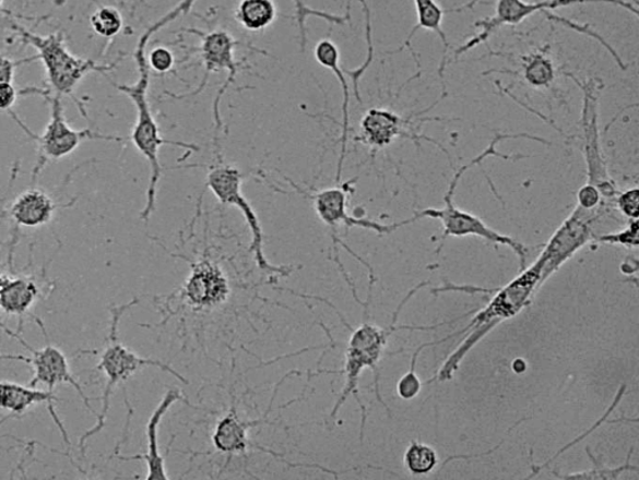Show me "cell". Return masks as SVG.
<instances>
[{"instance_id":"obj_1","label":"cell","mask_w":639,"mask_h":480,"mask_svg":"<svg viewBox=\"0 0 639 480\" xmlns=\"http://www.w3.org/2000/svg\"><path fill=\"white\" fill-rule=\"evenodd\" d=\"M198 0H180L170 11L164 14L161 20L149 25L145 32L140 35L134 50V60L138 69V79L134 84H114L117 89L128 96L133 101L137 120L131 131V143L134 144L137 151L143 155L151 168V177H149V185L146 189L145 206L140 213V220L147 223L156 209L157 187L163 177V166L161 163V148L163 146L180 147L184 151L198 153L200 147L197 144L174 142L163 137L159 125L154 118L151 103H149L147 94L151 87V72L152 69L147 64L146 48L153 35L165 28L166 25L177 21L184 14H188L191 8Z\"/></svg>"},{"instance_id":"obj_2","label":"cell","mask_w":639,"mask_h":480,"mask_svg":"<svg viewBox=\"0 0 639 480\" xmlns=\"http://www.w3.org/2000/svg\"><path fill=\"white\" fill-rule=\"evenodd\" d=\"M541 269L542 261L537 259L532 265L521 269V274L514 277L511 283L496 288V290H486L487 293H494V296L489 299L485 308L476 311V316L471 320L465 328L453 332L450 336L439 340L441 345L452 337L461 336L465 332H469V335L463 338L462 344L445 361L436 377L426 383L452 380L454 373L459 371L462 361L465 360V357L472 348L481 343L488 334H492L502 322L518 316L524 309H528L533 297L540 290Z\"/></svg>"},{"instance_id":"obj_3","label":"cell","mask_w":639,"mask_h":480,"mask_svg":"<svg viewBox=\"0 0 639 480\" xmlns=\"http://www.w3.org/2000/svg\"><path fill=\"white\" fill-rule=\"evenodd\" d=\"M521 137L535 140V142L537 140V136H532L524 133L497 134L483 153H480L475 159H472L466 165L461 166V168L454 172L453 178L449 183V189L446 191L443 196V207H430L422 209V212H416L414 215L416 216L417 221L426 217L441 221L443 226V232L441 236L442 243L446 241V239L449 238H466V236H476V238L484 239L488 242L502 244V247L511 249L514 252V255L518 256L520 268H526L529 249L524 247L522 242L514 240L511 238V236H507L494 230L493 227H489L484 220H481L478 216L465 212V209L459 208L457 205H454L453 200L463 175H465L470 169L474 168V166L487 160L488 157L496 156L501 157V159L512 161L528 157L524 155H505L496 151V145L498 143H502L505 140L509 139Z\"/></svg>"},{"instance_id":"obj_4","label":"cell","mask_w":639,"mask_h":480,"mask_svg":"<svg viewBox=\"0 0 639 480\" xmlns=\"http://www.w3.org/2000/svg\"><path fill=\"white\" fill-rule=\"evenodd\" d=\"M138 303L139 300L133 299L126 304L113 305L110 309V325L107 345H105L102 352L79 351L81 355H99L100 361L98 365L95 367V370L103 372L105 380H107V382H105L102 396L103 407L100 413L96 416V418H98L96 419V424L91 428L90 431H86L82 435L81 441H79V448H81L83 457H85L86 442L90 441L95 434L102 432L105 424H107L110 398L114 388H116L118 384L127 382L133 377L137 372L146 369V367H154V369L171 374L173 377L179 380L181 383H189L186 377H182V375L175 371L168 363H165L161 360H154V358L139 356L133 351V349H130L125 344H121L119 338V323L122 314H125L128 310Z\"/></svg>"},{"instance_id":"obj_5","label":"cell","mask_w":639,"mask_h":480,"mask_svg":"<svg viewBox=\"0 0 639 480\" xmlns=\"http://www.w3.org/2000/svg\"><path fill=\"white\" fill-rule=\"evenodd\" d=\"M11 28L24 46L37 50V57L46 69L48 91L58 96H70L86 117L82 103L75 98L76 86L91 73H109L116 69L121 58L113 63L99 64L91 59L76 57L68 49L64 33L57 32L48 35H37L24 26L9 21Z\"/></svg>"},{"instance_id":"obj_6","label":"cell","mask_w":639,"mask_h":480,"mask_svg":"<svg viewBox=\"0 0 639 480\" xmlns=\"http://www.w3.org/2000/svg\"><path fill=\"white\" fill-rule=\"evenodd\" d=\"M20 95H39L49 105L50 118L40 135L34 134L21 118L16 116L13 109L8 111L9 116L15 121V124L38 145V160L33 170V180L37 179L40 171L46 168L49 161H57L73 154L85 140H102V142L114 143L125 142L126 140V137L118 135L98 133V131L90 128L76 130L70 127L66 119L64 105L61 96L52 94L48 89H39V87L34 86L26 87V89L20 91Z\"/></svg>"},{"instance_id":"obj_7","label":"cell","mask_w":639,"mask_h":480,"mask_svg":"<svg viewBox=\"0 0 639 480\" xmlns=\"http://www.w3.org/2000/svg\"><path fill=\"white\" fill-rule=\"evenodd\" d=\"M215 156L216 163L210 165L208 169L206 188L222 204L238 208L244 216L251 233L250 251L259 269L269 275L287 277L293 273L294 267L273 265L265 255L264 231H262L259 216L242 194L244 175L235 166L224 161L221 151H215Z\"/></svg>"},{"instance_id":"obj_8","label":"cell","mask_w":639,"mask_h":480,"mask_svg":"<svg viewBox=\"0 0 639 480\" xmlns=\"http://www.w3.org/2000/svg\"><path fill=\"white\" fill-rule=\"evenodd\" d=\"M582 91L581 130L582 152L588 172V182L596 185L606 204L615 206L618 195L616 182L612 180L608 165L603 155L600 134V96L603 84L594 79H583L567 73Z\"/></svg>"},{"instance_id":"obj_9","label":"cell","mask_w":639,"mask_h":480,"mask_svg":"<svg viewBox=\"0 0 639 480\" xmlns=\"http://www.w3.org/2000/svg\"><path fill=\"white\" fill-rule=\"evenodd\" d=\"M187 33L196 34L201 39L199 48H196L201 61L205 67L203 77H201L200 84L197 89L187 94H173L165 92L166 95L171 96L173 99H187L192 96L199 95L205 89L210 76L214 73L227 72L225 83L218 89L214 103H213V119L216 131V136L221 134L223 129V119L221 116V104L224 94L235 83L236 75L240 73V70L249 69L244 64L245 60L235 59V50L238 47H244L239 40H236L229 32L218 29L212 32H203L199 29H187Z\"/></svg>"},{"instance_id":"obj_10","label":"cell","mask_w":639,"mask_h":480,"mask_svg":"<svg viewBox=\"0 0 639 480\" xmlns=\"http://www.w3.org/2000/svg\"><path fill=\"white\" fill-rule=\"evenodd\" d=\"M353 185L354 181H347L341 187L312 191L310 194H305V192L299 191V194H304V196L312 201L315 213H317L321 223L329 227L332 239V251L335 252V261L339 268L344 267L341 264L338 250L339 244H341L350 255L354 256L358 262H362L370 271L372 267L339 238V227L345 226L347 230L353 229V227H360V229L374 231L378 235H390L401 229V227L416 223L417 218L413 216L404 221L383 225L367 220V218L350 215L347 213V196L355 191Z\"/></svg>"},{"instance_id":"obj_11","label":"cell","mask_w":639,"mask_h":480,"mask_svg":"<svg viewBox=\"0 0 639 480\" xmlns=\"http://www.w3.org/2000/svg\"><path fill=\"white\" fill-rule=\"evenodd\" d=\"M615 213H617V209L606 203H602L599 208L592 209V212L576 206L572 214L551 236L537 257L542 261L539 288L544 286L547 279L556 274L585 244L596 238L594 226L600 223L601 218L606 216L615 217Z\"/></svg>"},{"instance_id":"obj_12","label":"cell","mask_w":639,"mask_h":480,"mask_svg":"<svg viewBox=\"0 0 639 480\" xmlns=\"http://www.w3.org/2000/svg\"><path fill=\"white\" fill-rule=\"evenodd\" d=\"M588 3L614 4L623 7L627 11L638 15L637 4L627 3L625 0H535V2H526V0H497L494 15L475 23V28L480 29V32L475 37L463 43L454 51V56L459 58L481 46V44H486L492 38V35L498 28H501V26L518 25L536 13L546 14L548 11H555V9Z\"/></svg>"},{"instance_id":"obj_13","label":"cell","mask_w":639,"mask_h":480,"mask_svg":"<svg viewBox=\"0 0 639 480\" xmlns=\"http://www.w3.org/2000/svg\"><path fill=\"white\" fill-rule=\"evenodd\" d=\"M0 329L5 332L9 337L16 339L31 352V357L0 353V361H20L29 364L34 371L33 380L29 382L31 387H37L38 384L43 383L46 384L49 391L55 392L58 384H70L81 396L86 409L95 417L98 416L91 405V398L85 395L81 383L75 380L72 371H70L68 358L61 349L50 344H47L42 349H35L25 343L20 332L9 329L2 321H0Z\"/></svg>"},{"instance_id":"obj_14","label":"cell","mask_w":639,"mask_h":480,"mask_svg":"<svg viewBox=\"0 0 639 480\" xmlns=\"http://www.w3.org/2000/svg\"><path fill=\"white\" fill-rule=\"evenodd\" d=\"M423 112L402 117L395 111L383 108L367 110L360 121V135L356 136L355 140L369 146L372 152L381 151V148L392 145L399 139L413 140L415 143H422L425 140V142L439 146L446 153L439 143L419 133L422 122L441 120L440 118L419 119Z\"/></svg>"},{"instance_id":"obj_15","label":"cell","mask_w":639,"mask_h":480,"mask_svg":"<svg viewBox=\"0 0 639 480\" xmlns=\"http://www.w3.org/2000/svg\"><path fill=\"white\" fill-rule=\"evenodd\" d=\"M179 400H187L180 389H169L165 393L161 404L154 409L151 418L146 423V452L138 454L133 457L119 456L120 460H143L145 463L147 473L145 479H170L168 471H166L165 459L162 456L159 447V427L163 418L169 412V409Z\"/></svg>"},{"instance_id":"obj_16","label":"cell","mask_w":639,"mask_h":480,"mask_svg":"<svg viewBox=\"0 0 639 480\" xmlns=\"http://www.w3.org/2000/svg\"><path fill=\"white\" fill-rule=\"evenodd\" d=\"M55 392L40 391L37 387L22 386L14 382H0V408L8 410L13 418L23 416L34 405L46 404L49 413L67 445H70L63 422L56 412Z\"/></svg>"},{"instance_id":"obj_17","label":"cell","mask_w":639,"mask_h":480,"mask_svg":"<svg viewBox=\"0 0 639 480\" xmlns=\"http://www.w3.org/2000/svg\"><path fill=\"white\" fill-rule=\"evenodd\" d=\"M313 57L321 67L327 68L330 70V72H332V74L336 76L341 92H343V107H341V112H343V121H341V147L336 175V182H340L341 175H343L350 131V87L346 73L340 65V50L334 41L330 39L320 40L317 44V47L313 49Z\"/></svg>"},{"instance_id":"obj_18","label":"cell","mask_w":639,"mask_h":480,"mask_svg":"<svg viewBox=\"0 0 639 480\" xmlns=\"http://www.w3.org/2000/svg\"><path fill=\"white\" fill-rule=\"evenodd\" d=\"M188 301L194 308H204L221 303L229 292L226 279L221 269L216 268L210 261H200L192 268V275L186 286Z\"/></svg>"},{"instance_id":"obj_19","label":"cell","mask_w":639,"mask_h":480,"mask_svg":"<svg viewBox=\"0 0 639 480\" xmlns=\"http://www.w3.org/2000/svg\"><path fill=\"white\" fill-rule=\"evenodd\" d=\"M68 206L70 204L58 205L46 191L31 189L22 192L13 201L5 215L16 226L39 227L48 224L59 207Z\"/></svg>"},{"instance_id":"obj_20","label":"cell","mask_w":639,"mask_h":480,"mask_svg":"<svg viewBox=\"0 0 639 480\" xmlns=\"http://www.w3.org/2000/svg\"><path fill=\"white\" fill-rule=\"evenodd\" d=\"M264 422V419H256V421H247L240 418L238 410L233 405L217 423L213 434V445L217 452L224 453L227 460H232L234 456H239L252 447L249 440V431L251 428Z\"/></svg>"},{"instance_id":"obj_21","label":"cell","mask_w":639,"mask_h":480,"mask_svg":"<svg viewBox=\"0 0 639 480\" xmlns=\"http://www.w3.org/2000/svg\"><path fill=\"white\" fill-rule=\"evenodd\" d=\"M39 296V286L33 278L7 276L0 291V310L9 316L23 317Z\"/></svg>"},{"instance_id":"obj_22","label":"cell","mask_w":639,"mask_h":480,"mask_svg":"<svg viewBox=\"0 0 639 480\" xmlns=\"http://www.w3.org/2000/svg\"><path fill=\"white\" fill-rule=\"evenodd\" d=\"M414 5L416 9L417 23L414 26V29L409 34V37L404 43V47H401L399 50L409 47L411 48V40L414 39L418 31L426 29L434 32L443 44V58L439 68V75L443 84V72L446 68V61H448L449 51L448 35H446L445 31L442 29V22L446 11H443V9L439 3L436 2V0H414Z\"/></svg>"},{"instance_id":"obj_23","label":"cell","mask_w":639,"mask_h":480,"mask_svg":"<svg viewBox=\"0 0 639 480\" xmlns=\"http://www.w3.org/2000/svg\"><path fill=\"white\" fill-rule=\"evenodd\" d=\"M277 8L274 0H240L235 20L248 32H262L276 21Z\"/></svg>"},{"instance_id":"obj_24","label":"cell","mask_w":639,"mask_h":480,"mask_svg":"<svg viewBox=\"0 0 639 480\" xmlns=\"http://www.w3.org/2000/svg\"><path fill=\"white\" fill-rule=\"evenodd\" d=\"M521 73L524 82L530 86L546 89L554 84L556 68L547 50L533 51L529 56L521 57Z\"/></svg>"},{"instance_id":"obj_25","label":"cell","mask_w":639,"mask_h":480,"mask_svg":"<svg viewBox=\"0 0 639 480\" xmlns=\"http://www.w3.org/2000/svg\"><path fill=\"white\" fill-rule=\"evenodd\" d=\"M404 463L411 475L427 476L439 465V456L431 445L414 440L404 454Z\"/></svg>"},{"instance_id":"obj_26","label":"cell","mask_w":639,"mask_h":480,"mask_svg":"<svg viewBox=\"0 0 639 480\" xmlns=\"http://www.w3.org/2000/svg\"><path fill=\"white\" fill-rule=\"evenodd\" d=\"M363 8L364 20H365V40H366V58L364 63L356 69H347L345 73L352 77V82L354 84L355 95L358 103H362L360 89H358V83H360L362 77L367 72L372 64L374 57H375V47H374V38H372V20H371V11L369 3L367 0H357Z\"/></svg>"},{"instance_id":"obj_27","label":"cell","mask_w":639,"mask_h":480,"mask_svg":"<svg viewBox=\"0 0 639 480\" xmlns=\"http://www.w3.org/2000/svg\"><path fill=\"white\" fill-rule=\"evenodd\" d=\"M292 2L295 8L297 28H299L301 50H305L306 43H308V29H306V22H308L310 16L319 17V20L335 25H345L350 21L348 13L345 15H338L319 11V9H313L309 5H306L304 0H292Z\"/></svg>"},{"instance_id":"obj_28","label":"cell","mask_w":639,"mask_h":480,"mask_svg":"<svg viewBox=\"0 0 639 480\" xmlns=\"http://www.w3.org/2000/svg\"><path fill=\"white\" fill-rule=\"evenodd\" d=\"M585 453H588L589 458L593 463V468L591 470H584L580 471V473L572 475H559L556 473V471H553V475L558 479H618L620 476L626 473V471H636L638 469L636 466H632L631 463H629V459L632 457L634 449L629 452L625 465L616 468H610L603 465V463L596 456H593V453L589 447L585 448Z\"/></svg>"},{"instance_id":"obj_29","label":"cell","mask_w":639,"mask_h":480,"mask_svg":"<svg viewBox=\"0 0 639 480\" xmlns=\"http://www.w3.org/2000/svg\"><path fill=\"white\" fill-rule=\"evenodd\" d=\"M91 25L96 35L105 39H111L121 32L125 22H122V16L118 9L100 7L91 16Z\"/></svg>"},{"instance_id":"obj_30","label":"cell","mask_w":639,"mask_h":480,"mask_svg":"<svg viewBox=\"0 0 639 480\" xmlns=\"http://www.w3.org/2000/svg\"><path fill=\"white\" fill-rule=\"evenodd\" d=\"M427 347H430V344H424L416 349L413 358H411L409 372L398 382L397 391L398 396L401 399H414L418 396V393L422 392L423 383L419 381L418 375L416 374V364L419 353H422Z\"/></svg>"},{"instance_id":"obj_31","label":"cell","mask_w":639,"mask_h":480,"mask_svg":"<svg viewBox=\"0 0 639 480\" xmlns=\"http://www.w3.org/2000/svg\"><path fill=\"white\" fill-rule=\"evenodd\" d=\"M594 241L599 243L620 244V247L628 249H637L639 243L638 220L629 221L624 230L596 236Z\"/></svg>"},{"instance_id":"obj_32","label":"cell","mask_w":639,"mask_h":480,"mask_svg":"<svg viewBox=\"0 0 639 480\" xmlns=\"http://www.w3.org/2000/svg\"><path fill=\"white\" fill-rule=\"evenodd\" d=\"M617 213L627 218L628 221L638 220L639 216V189L632 188L618 192L615 200Z\"/></svg>"},{"instance_id":"obj_33","label":"cell","mask_w":639,"mask_h":480,"mask_svg":"<svg viewBox=\"0 0 639 480\" xmlns=\"http://www.w3.org/2000/svg\"><path fill=\"white\" fill-rule=\"evenodd\" d=\"M147 64L156 73H169L175 65V57L168 48L156 47L149 52Z\"/></svg>"},{"instance_id":"obj_34","label":"cell","mask_w":639,"mask_h":480,"mask_svg":"<svg viewBox=\"0 0 639 480\" xmlns=\"http://www.w3.org/2000/svg\"><path fill=\"white\" fill-rule=\"evenodd\" d=\"M603 203V199L601 192L596 185L593 183L585 182L579 191H577V205L582 209H588V212H592V209L599 208Z\"/></svg>"},{"instance_id":"obj_35","label":"cell","mask_w":639,"mask_h":480,"mask_svg":"<svg viewBox=\"0 0 639 480\" xmlns=\"http://www.w3.org/2000/svg\"><path fill=\"white\" fill-rule=\"evenodd\" d=\"M39 60L37 56L24 59H12L0 55V84L13 83L15 69L23 64L32 63V61Z\"/></svg>"},{"instance_id":"obj_36","label":"cell","mask_w":639,"mask_h":480,"mask_svg":"<svg viewBox=\"0 0 639 480\" xmlns=\"http://www.w3.org/2000/svg\"><path fill=\"white\" fill-rule=\"evenodd\" d=\"M17 96H20V92L15 89L13 83L0 84V111H11Z\"/></svg>"},{"instance_id":"obj_37","label":"cell","mask_w":639,"mask_h":480,"mask_svg":"<svg viewBox=\"0 0 639 480\" xmlns=\"http://www.w3.org/2000/svg\"><path fill=\"white\" fill-rule=\"evenodd\" d=\"M4 0H0V14L11 15V12L4 8Z\"/></svg>"},{"instance_id":"obj_38","label":"cell","mask_w":639,"mask_h":480,"mask_svg":"<svg viewBox=\"0 0 639 480\" xmlns=\"http://www.w3.org/2000/svg\"><path fill=\"white\" fill-rule=\"evenodd\" d=\"M5 277H7L5 275L0 274V291H2V287H3V284H4Z\"/></svg>"},{"instance_id":"obj_39","label":"cell","mask_w":639,"mask_h":480,"mask_svg":"<svg viewBox=\"0 0 639 480\" xmlns=\"http://www.w3.org/2000/svg\"><path fill=\"white\" fill-rule=\"evenodd\" d=\"M9 418H13V417L11 415H8L7 417H4L2 419V421H0V425H2L7 421V419H9Z\"/></svg>"},{"instance_id":"obj_40","label":"cell","mask_w":639,"mask_h":480,"mask_svg":"<svg viewBox=\"0 0 639 480\" xmlns=\"http://www.w3.org/2000/svg\"><path fill=\"white\" fill-rule=\"evenodd\" d=\"M29 0H25V4H28Z\"/></svg>"}]
</instances>
